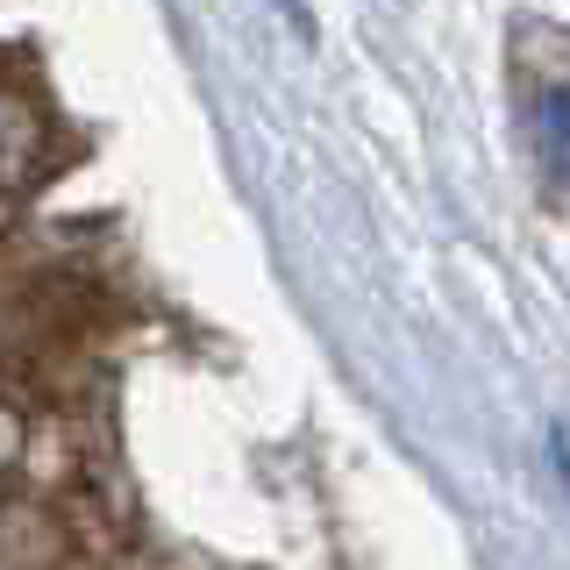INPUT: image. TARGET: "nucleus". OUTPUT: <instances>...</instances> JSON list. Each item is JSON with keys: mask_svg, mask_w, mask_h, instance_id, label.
<instances>
[{"mask_svg": "<svg viewBox=\"0 0 570 570\" xmlns=\"http://www.w3.org/2000/svg\"><path fill=\"white\" fill-rule=\"evenodd\" d=\"M542 157H549V171L570 178V94L542 100Z\"/></svg>", "mask_w": 570, "mask_h": 570, "instance_id": "f257e3e1", "label": "nucleus"}]
</instances>
